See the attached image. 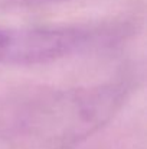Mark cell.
<instances>
[{
	"instance_id": "1",
	"label": "cell",
	"mask_w": 147,
	"mask_h": 149,
	"mask_svg": "<svg viewBox=\"0 0 147 149\" xmlns=\"http://www.w3.org/2000/svg\"><path fill=\"white\" fill-rule=\"evenodd\" d=\"M124 99L126 88L121 84L52 91L25 106L19 113V126L43 148L69 149L107 125Z\"/></svg>"
},
{
	"instance_id": "4",
	"label": "cell",
	"mask_w": 147,
	"mask_h": 149,
	"mask_svg": "<svg viewBox=\"0 0 147 149\" xmlns=\"http://www.w3.org/2000/svg\"><path fill=\"white\" fill-rule=\"evenodd\" d=\"M7 41H9V29L0 28V64L4 61V54H6Z\"/></svg>"
},
{
	"instance_id": "3",
	"label": "cell",
	"mask_w": 147,
	"mask_h": 149,
	"mask_svg": "<svg viewBox=\"0 0 147 149\" xmlns=\"http://www.w3.org/2000/svg\"><path fill=\"white\" fill-rule=\"evenodd\" d=\"M9 6H22V7H35V6H46V4H56L68 0H0Z\"/></svg>"
},
{
	"instance_id": "2",
	"label": "cell",
	"mask_w": 147,
	"mask_h": 149,
	"mask_svg": "<svg viewBox=\"0 0 147 149\" xmlns=\"http://www.w3.org/2000/svg\"><path fill=\"white\" fill-rule=\"evenodd\" d=\"M90 39L81 28H33L9 29L3 64L35 65L63 58Z\"/></svg>"
}]
</instances>
